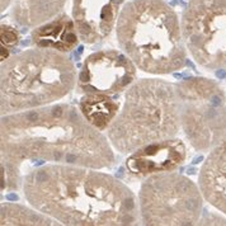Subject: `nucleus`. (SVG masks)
<instances>
[{
  "mask_svg": "<svg viewBox=\"0 0 226 226\" xmlns=\"http://www.w3.org/2000/svg\"><path fill=\"white\" fill-rule=\"evenodd\" d=\"M0 151L1 165L19 173L28 160L95 169L116 164L109 140L68 103L1 116Z\"/></svg>",
  "mask_w": 226,
  "mask_h": 226,
  "instance_id": "obj_1",
  "label": "nucleus"
},
{
  "mask_svg": "<svg viewBox=\"0 0 226 226\" xmlns=\"http://www.w3.org/2000/svg\"><path fill=\"white\" fill-rule=\"evenodd\" d=\"M23 194L33 208L69 226H127L140 214L132 191L95 168L40 167L26 175Z\"/></svg>",
  "mask_w": 226,
  "mask_h": 226,
  "instance_id": "obj_2",
  "label": "nucleus"
},
{
  "mask_svg": "<svg viewBox=\"0 0 226 226\" xmlns=\"http://www.w3.org/2000/svg\"><path fill=\"white\" fill-rule=\"evenodd\" d=\"M120 48L144 73L167 75L187 64V46L175 10L164 0H131L116 24Z\"/></svg>",
  "mask_w": 226,
  "mask_h": 226,
  "instance_id": "obj_3",
  "label": "nucleus"
},
{
  "mask_svg": "<svg viewBox=\"0 0 226 226\" xmlns=\"http://www.w3.org/2000/svg\"><path fill=\"white\" fill-rule=\"evenodd\" d=\"M78 81L75 65L65 52L34 47L1 62V116L52 104L62 99Z\"/></svg>",
  "mask_w": 226,
  "mask_h": 226,
  "instance_id": "obj_4",
  "label": "nucleus"
},
{
  "mask_svg": "<svg viewBox=\"0 0 226 226\" xmlns=\"http://www.w3.org/2000/svg\"><path fill=\"white\" fill-rule=\"evenodd\" d=\"M182 128L175 84L140 79L126 90L123 106L107 128L117 151L131 154L145 145L175 137Z\"/></svg>",
  "mask_w": 226,
  "mask_h": 226,
  "instance_id": "obj_5",
  "label": "nucleus"
},
{
  "mask_svg": "<svg viewBox=\"0 0 226 226\" xmlns=\"http://www.w3.org/2000/svg\"><path fill=\"white\" fill-rule=\"evenodd\" d=\"M203 194L194 182L175 172L145 178L139 192V210L144 225L191 226L200 222Z\"/></svg>",
  "mask_w": 226,
  "mask_h": 226,
  "instance_id": "obj_6",
  "label": "nucleus"
},
{
  "mask_svg": "<svg viewBox=\"0 0 226 226\" xmlns=\"http://www.w3.org/2000/svg\"><path fill=\"white\" fill-rule=\"evenodd\" d=\"M181 125L191 146L211 150L226 134V94L207 78H187L175 84Z\"/></svg>",
  "mask_w": 226,
  "mask_h": 226,
  "instance_id": "obj_7",
  "label": "nucleus"
},
{
  "mask_svg": "<svg viewBox=\"0 0 226 226\" xmlns=\"http://www.w3.org/2000/svg\"><path fill=\"white\" fill-rule=\"evenodd\" d=\"M181 26L187 50L200 66L226 69V0H191Z\"/></svg>",
  "mask_w": 226,
  "mask_h": 226,
  "instance_id": "obj_8",
  "label": "nucleus"
},
{
  "mask_svg": "<svg viewBox=\"0 0 226 226\" xmlns=\"http://www.w3.org/2000/svg\"><path fill=\"white\" fill-rule=\"evenodd\" d=\"M136 68L123 51H97L84 60L76 89L81 94L117 95L136 81Z\"/></svg>",
  "mask_w": 226,
  "mask_h": 226,
  "instance_id": "obj_9",
  "label": "nucleus"
},
{
  "mask_svg": "<svg viewBox=\"0 0 226 226\" xmlns=\"http://www.w3.org/2000/svg\"><path fill=\"white\" fill-rule=\"evenodd\" d=\"M186 159V144L173 137L145 145L131 153L126 160V169L135 178H147L154 174L175 170Z\"/></svg>",
  "mask_w": 226,
  "mask_h": 226,
  "instance_id": "obj_10",
  "label": "nucleus"
},
{
  "mask_svg": "<svg viewBox=\"0 0 226 226\" xmlns=\"http://www.w3.org/2000/svg\"><path fill=\"white\" fill-rule=\"evenodd\" d=\"M125 0H74L73 19L80 41L93 45L107 38L117 24Z\"/></svg>",
  "mask_w": 226,
  "mask_h": 226,
  "instance_id": "obj_11",
  "label": "nucleus"
},
{
  "mask_svg": "<svg viewBox=\"0 0 226 226\" xmlns=\"http://www.w3.org/2000/svg\"><path fill=\"white\" fill-rule=\"evenodd\" d=\"M198 186L203 198L226 215V134L205 159L198 175Z\"/></svg>",
  "mask_w": 226,
  "mask_h": 226,
  "instance_id": "obj_12",
  "label": "nucleus"
},
{
  "mask_svg": "<svg viewBox=\"0 0 226 226\" xmlns=\"http://www.w3.org/2000/svg\"><path fill=\"white\" fill-rule=\"evenodd\" d=\"M79 40L80 37L74 19L65 13L34 27V31L32 32V43L37 47L54 48L65 54L73 51L78 46Z\"/></svg>",
  "mask_w": 226,
  "mask_h": 226,
  "instance_id": "obj_13",
  "label": "nucleus"
},
{
  "mask_svg": "<svg viewBox=\"0 0 226 226\" xmlns=\"http://www.w3.org/2000/svg\"><path fill=\"white\" fill-rule=\"evenodd\" d=\"M68 0H14L13 18L24 27H37L48 22L64 9Z\"/></svg>",
  "mask_w": 226,
  "mask_h": 226,
  "instance_id": "obj_14",
  "label": "nucleus"
},
{
  "mask_svg": "<svg viewBox=\"0 0 226 226\" xmlns=\"http://www.w3.org/2000/svg\"><path fill=\"white\" fill-rule=\"evenodd\" d=\"M79 108L89 123L99 131H104L118 114L120 102L104 94H84Z\"/></svg>",
  "mask_w": 226,
  "mask_h": 226,
  "instance_id": "obj_15",
  "label": "nucleus"
},
{
  "mask_svg": "<svg viewBox=\"0 0 226 226\" xmlns=\"http://www.w3.org/2000/svg\"><path fill=\"white\" fill-rule=\"evenodd\" d=\"M59 221L51 216L41 212L38 210H32L18 203H3L0 207V225H57Z\"/></svg>",
  "mask_w": 226,
  "mask_h": 226,
  "instance_id": "obj_16",
  "label": "nucleus"
},
{
  "mask_svg": "<svg viewBox=\"0 0 226 226\" xmlns=\"http://www.w3.org/2000/svg\"><path fill=\"white\" fill-rule=\"evenodd\" d=\"M18 33L14 28H10L8 26H1V46H3V51L9 48H13L15 47L18 43Z\"/></svg>",
  "mask_w": 226,
  "mask_h": 226,
  "instance_id": "obj_17",
  "label": "nucleus"
},
{
  "mask_svg": "<svg viewBox=\"0 0 226 226\" xmlns=\"http://www.w3.org/2000/svg\"><path fill=\"white\" fill-rule=\"evenodd\" d=\"M200 225H226V220H224V219H221V217H215V219H210L208 216H207L206 219H203V220H200V222H198Z\"/></svg>",
  "mask_w": 226,
  "mask_h": 226,
  "instance_id": "obj_18",
  "label": "nucleus"
}]
</instances>
